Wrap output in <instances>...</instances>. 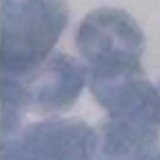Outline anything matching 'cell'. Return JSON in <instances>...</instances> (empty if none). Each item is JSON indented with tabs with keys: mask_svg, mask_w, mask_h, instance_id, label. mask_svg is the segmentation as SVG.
I'll return each instance as SVG.
<instances>
[{
	"mask_svg": "<svg viewBox=\"0 0 160 160\" xmlns=\"http://www.w3.org/2000/svg\"><path fill=\"white\" fill-rule=\"evenodd\" d=\"M68 22L63 0H6L3 6L1 62L8 75L37 68Z\"/></svg>",
	"mask_w": 160,
	"mask_h": 160,
	"instance_id": "obj_1",
	"label": "cell"
},
{
	"mask_svg": "<svg viewBox=\"0 0 160 160\" xmlns=\"http://www.w3.org/2000/svg\"><path fill=\"white\" fill-rule=\"evenodd\" d=\"M77 45L93 68L140 62L144 37L127 12L100 8L89 14L82 22Z\"/></svg>",
	"mask_w": 160,
	"mask_h": 160,
	"instance_id": "obj_2",
	"label": "cell"
},
{
	"mask_svg": "<svg viewBox=\"0 0 160 160\" xmlns=\"http://www.w3.org/2000/svg\"><path fill=\"white\" fill-rule=\"evenodd\" d=\"M84 71L71 58L56 54L40 74L36 75L23 98H32L45 110L67 108L79 96L84 82Z\"/></svg>",
	"mask_w": 160,
	"mask_h": 160,
	"instance_id": "obj_3",
	"label": "cell"
}]
</instances>
